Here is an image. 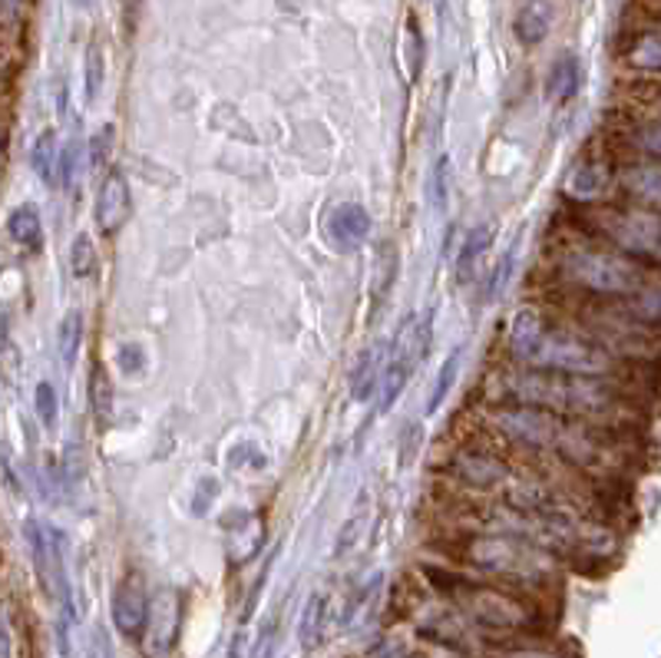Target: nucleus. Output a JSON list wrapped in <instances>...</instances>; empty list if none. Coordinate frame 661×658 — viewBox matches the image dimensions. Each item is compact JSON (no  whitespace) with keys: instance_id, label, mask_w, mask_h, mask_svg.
<instances>
[{"instance_id":"nucleus-1","label":"nucleus","mask_w":661,"mask_h":658,"mask_svg":"<svg viewBox=\"0 0 661 658\" xmlns=\"http://www.w3.org/2000/svg\"><path fill=\"white\" fill-rule=\"evenodd\" d=\"M509 354L526 371H546L562 378H606L612 354L569 325L549 321L536 308H519L509 325Z\"/></svg>"},{"instance_id":"nucleus-2","label":"nucleus","mask_w":661,"mask_h":658,"mask_svg":"<svg viewBox=\"0 0 661 658\" xmlns=\"http://www.w3.org/2000/svg\"><path fill=\"white\" fill-rule=\"evenodd\" d=\"M556 265H559V275L579 288V291H589V295H599V298H629V295H639L642 288H649V278H645V265L596 241V238H576V241H566L556 255Z\"/></svg>"},{"instance_id":"nucleus-3","label":"nucleus","mask_w":661,"mask_h":658,"mask_svg":"<svg viewBox=\"0 0 661 658\" xmlns=\"http://www.w3.org/2000/svg\"><path fill=\"white\" fill-rule=\"evenodd\" d=\"M463 556L479 573L496 576L513 586H543L556 573V563L546 549H539L536 543H529L516 533H503V530L469 536L463 546Z\"/></svg>"},{"instance_id":"nucleus-4","label":"nucleus","mask_w":661,"mask_h":658,"mask_svg":"<svg viewBox=\"0 0 661 658\" xmlns=\"http://www.w3.org/2000/svg\"><path fill=\"white\" fill-rule=\"evenodd\" d=\"M589 238L642 261L659 265L661 255V219L655 209L645 206H599L586 213Z\"/></svg>"},{"instance_id":"nucleus-5","label":"nucleus","mask_w":661,"mask_h":658,"mask_svg":"<svg viewBox=\"0 0 661 658\" xmlns=\"http://www.w3.org/2000/svg\"><path fill=\"white\" fill-rule=\"evenodd\" d=\"M431 328H434V315H407L397 331L394 341L388 345L384 354V374H381V411H391L394 401L401 398V391L407 388L411 374L417 371V364L424 361V354L431 351Z\"/></svg>"},{"instance_id":"nucleus-6","label":"nucleus","mask_w":661,"mask_h":658,"mask_svg":"<svg viewBox=\"0 0 661 658\" xmlns=\"http://www.w3.org/2000/svg\"><path fill=\"white\" fill-rule=\"evenodd\" d=\"M453 599L466 613V619L486 633H526L533 626V613L503 589L489 586H453Z\"/></svg>"},{"instance_id":"nucleus-7","label":"nucleus","mask_w":661,"mask_h":658,"mask_svg":"<svg viewBox=\"0 0 661 658\" xmlns=\"http://www.w3.org/2000/svg\"><path fill=\"white\" fill-rule=\"evenodd\" d=\"M183 629V596L176 589H159L156 599H149L146 626H143V649L149 658H163L173 652Z\"/></svg>"},{"instance_id":"nucleus-8","label":"nucleus","mask_w":661,"mask_h":658,"mask_svg":"<svg viewBox=\"0 0 661 658\" xmlns=\"http://www.w3.org/2000/svg\"><path fill=\"white\" fill-rule=\"evenodd\" d=\"M453 473L463 486H469L476 493H496L509 480V466L496 453L479 450V446L459 450L453 456Z\"/></svg>"},{"instance_id":"nucleus-9","label":"nucleus","mask_w":661,"mask_h":658,"mask_svg":"<svg viewBox=\"0 0 661 658\" xmlns=\"http://www.w3.org/2000/svg\"><path fill=\"white\" fill-rule=\"evenodd\" d=\"M146 609H149V596L146 586L136 573H126L116 589H113V626L120 636L126 639H140L143 626H146Z\"/></svg>"},{"instance_id":"nucleus-10","label":"nucleus","mask_w":661,"mask_h":658,"mask_svg":"<svg viewBox=\"0 0 661 658\" xmlns=\"http://www.w3.org/2000/svg\"><path fill=\"white\" fill-rule=\"evenodd\" d=\"M133 216V196H130V183L120 169H110L100 193H96V225L106 235H116Z\"/></svg>"},{"instance_id":"nucleus-11","label":"nucleus","mask_w":661,"mask_h":658,"mask_svg":"<svg viewBox=\"0 0 661 658\" xmlns=\"http://www.w3.org/2000/svg\"><path fill=\"white\" fill-rule=\"evenodd\" d=\"M622 56L632 70L639 73H659L661 66V37H659V20H649L642 23L639 17V27L632 33H626L622 40Z\"/></svg>"},{"instance_id":"nucleus-12","label":"nucleus","mask_w":661,"mask_h":658,"mask_svg":"<svg viewBox=\"0 0 661 658\" xmlns=\"http://www.w3.org/2000/svg\"><path fill=\"white\" fill-rule=\"evenodd\" d=\"M619 183L626 189V196L632 199V206H645L659 213L661 203V176L659 160H636L632 166H626L619 173Z\"/></svg>"},{"instance_id":"nucleus-13","label":"nucleus","mask_w":661,"mask_h":658,"mask_svg":"<svg viewBox=\"0 0 661 658\" xmlns=\"http://www.w3.org/2000/svg\"><path fill=\"white\" fill-rule=\"evenodd\" d=\"M609 186H612L609 166L599 163V160H592V156L579 160V163L569 169V176H566V193H569L576 203H586V206L596 203V199H602V196L609 193Z\"/></svg>"},{"instance_id":"nucleus-14","label":"nucleus","mask_w":661,"mask_h":658,"mask_svg":"<svg viewBox=\"0 0 661 658\" xmlns=\"http://www.w3.org/2000/svg\"><path fill=\"white\" fill-rule=\"evenodd\" d=\"M328 235L338 248H358L371 235V216L358 203H344L331 213L328 219Z\"/></svg>"},{"instance_id":"nucleus-15","label":"nucleus","mask_w":661,"mask_h":658,"mask_svg":"<svg viewBox=\"0 0 661 658\" xmlns=\"http://www.w3.org/2000/svg\"><path fill=\"white\" fill-rule=\"evenodd\" d=\"M493 238H496V225H493V222H483V225H476V228L466 235V241H463V248H459V255H456V261H453L456 285H469V278H473L479 258L486 255V248L493 245Z\"/></svg>"},{"instance_id":"nucleus-16","label":"nucleus","mask_w":661,"mask_h":658,"mask_svg":"<svg viewBox=\"0 0 661 658\" xmlns=\"http://www.w3.org/2000/svg\"><path fill=\"white\" fill-rule=\"evenodd\" d=\"M397 275H401V251H397V241H394V238H384V241L378 245L374 268H371V281H374V301H378V305H381V301L391 295V288H394Z\"/></svg>"},{"instance_id":"nucleus-17","label":"nucleus","mask_w":661,"mask_h":658,"mask_svg":"<svg viewBox=\"0 0 661 658\" xmlns=\"http://www.w3.org/2000/svg\"><path fill=\"white\" fill-rule=\"evenodd\" d=\"M579 83H582V66L576 56H562L552 63L549 76H546V96L549 103H569L576 93H579Z\"/></svg>"},{"instance_id":"nucleus-18","label":"nucleus","mask_w":661,"mask_h":658,"mask_svg":"<svg viewBox=\"0 0 661 658\" xmlns=\"http://www.w3.org/2000/svg\"><path fill=\"white\" fill-rule=\"evenodd\" d=\"M549 27H552L549 7H546V3H539V0H533V3H526V7H519V13H516V20H513V33H516V40H519V43H526V47L543 43V40H546V33H549Z\"/></svg>"},{"instance_id":"nucleus-19","label":"nucleus","mask_w":661,"mask_h":658,"mask_svg":"<svg viewBox=\"0 0 661 658\" xmlns=\"http://www.w3.org/2000/svg\"><path fill=\"white\" fill-rule=\"evenodd\" d=\"M421 629L427 636H434L443 646H453V649H466L469 646V629L450 613V609H431L424 619H421Z\"/></svg>"},{"instance_id":"nucleus-20","label":"nucleus","mask_w":661,"mask_h":658,"mask_svg":"<svg viewBox=\"0 0 661 658\" xmlns=\"http://www.w3.org/2000/svg\"><path fill=\"white\" fill-rule=\"evenodd\" d=\"M384 354H388V345H378L371 351L361 354L354 374H351V384H354V401H364L371 398V391L378 388L381 374H384Z\"/></svg>"},{"instance_id":"nucleus-21","label":"nucleus","mask_w":661,"mask_h":658,"mask_svg":"<svg viewBox=\"0 0 661 658\" xmlns=\"http://www.w3.org/2000/svg\"><path fill=\"white\" fill-rule=\"evenodd\" d=\"M7 232H10V238L17 241V245H23V248H40L43 245V222H40V213L33 209V206H20V209H13L10 213V219H7Z\"/></svg>"},{"instance_id":"nucleus-22","label":"nucleus","mask_w":661,"mask_h":658,"mask_svg":"<svg viewBox=\"0 0 661 658\" xmlns=\"http://www.w3.org/2000/svg\"><path fill=\"white\" fill-rule=\"evenodd\" d=\"M30 166L47 186H56V133L53 130H43L37 136V143L30 150Z\"/></svg>"},{"instance_id":"nucleus-23","label":"nucleus","mask_w":661,"mask_h":658,"mask_svg":"<svg viewBox=\"0 0 661 658\" xmlns=\"http://www.w3.org/2000/svg\"><path fill=\"white\" fill-rule=\"evenodd\" d=\"M70 268H73V278L80 281H93L100 275V255L86 232H80L70 245Z\"/></svg>"},{"instance_id":"nucleus-24","label":"nucleus","mask_w":661,"mask_h":658,"mask_svg":"<svg viewBox=\"0 0 661 658\" xmlns=\"http://www.w3.org/2000/svg\"><path fill=\"white\" fill-rule=\"evenodd\" d=\"M459 361H463V348H456V351H450V354L443 358L441 374H437L434 391H431V398H427V418H434L443 408V401L450 398V391H453V384H456V374H459Z\"/></svg>"},{"instance_id":"nucleus-25","label":"nucleus","mask_w":661,"mask_h":658,"mask_svg":"<svg viewBox=\"0 0 661 658\" xmlns=\"http://www.w3.org/2000/svg\"><path fill=\"white\" fill-rule=\"evenodd\" d=\"M56 345H60V358L66 368L76 364L80 358V348H83V315L80 311H70L63 321H60V331H56Z\"/></svg>"},{"instance_id":"nucleus-26","label":"nucleus","mask_w":661,"mask_h":658,"mask_svg":"<svg viewBox=\"0 0 661 658\" xmlns=\"http://www.w3.org/2000/svg\"><path fill=\"white\" fill-rule=\"evenodd\" d=\"M324 613H328V596L314 593V596L308 599V606H304L301 629H298L301 649H314V646H318V639H321V633H324Z\"/></svg>"},{"instance_id":"nucleus-27","label":"nucleus","mask_w":661,"mask_h":658,"mask_svg":"<svg viewBox=\"0 0 661 658\" xmlns=\"http://www.w3.org/2000/svg\"><path fill=\"white\" fill-rule=\"evenodd\" d=\"M90 408L96 414L100 424H110V414H113V388H110V374L103 364H93L90 371Z\"/></svg>"},{"instance_id":"nucleus-28","label":"nucleus","mask_w":661,"mask_h":658,"mask_svg":"<svg viewBox=\"0 0 661 658\" xmlns=\"http://www.w3.org/2000/svg\"><path fill=\"white\" fill-rule=\"evenodd\" d=\"M103 80H106V56H103V47L93 40L86 47V60H83V93H86V100L100 96Z\"/></svg>"},{"instance_id":"nucleus-29","label":"nucleus","mask_w":661,"mask_h":658,"mask_svg":"<svg viewBox=\"0 0 661 658\" xmlns=\"http://www.w3.org/2000/svg\"><path fill=\"white\" fill-rule=\"evenodd\" d=\"M368 516H371V496H368V490H361L358 506H354L351 520L344 523V530H341V536H338V549H334V556H344V553L358 543V536H361V533H364V526H368Z\"/></svg>"},{"instance_id":"nucleus-30","label":"nucleus","mask_w":661,"mask_h":658,"mask_svg":"<svg viewBox=\"0 0 661 658\" xmlns=\"http://www.w3.org/2000/svg\"><path fill=\"white\" fill-rule=\"evenodd\" d=\"M33 404H37V414H40V424H43V428H53V424H56V414H60V404H56V391H53L50 381H40V384H37Z\"/></svg>"},{"instance_id":"nucleus-31","label":"nucleus","mask_w":661,"mask_h":658,"mask_svg":"<svg viewBox=\"0 0 661 658\" xmlns=\"http://www.w3.org/2000/svg\"><path fill=\"white\" fill-rule=\"evenodd\" d=\"M431 199H434L437 209H443L446 199H450V156H441L437 166H434V176H431Z\"/></svg>"},{"instance_id":"nucleus-32","label":"nucleus","mask_w":661,"mask_h":658,"mask_svg":"<svg viewBox=\"0 0 661 658\" xmlns=\"http://www.w3.org/2000/svg\"><path fill=\"white\" fill-rule=\"evenodd\" d=\"M421 440H424V428L421 424H407L404 438H401V450H397V463L401 466H411L417 450H421Z\"/></svg>"},{"instance_id":"nucleus-33","label":"nucleus","mask_w":661,"mask_h":658,"mask_svg":"<svg viewBox=\"0 0 661 658\" xmlns=\"http://www.w3.org/2000/svg\"><path fill=\"white\" fill-rule=\"evenodd\" d=\"M368 658H411V646L401 636H384L371 646Z\"/></svg>"},{"instance_id":"nucleus-34","label":"nucleus","mask_w":661,"mask_h":658,"mask_svg":"<svg viewBox=\"0 0 661 658\" xmlns=\"http://www.w3.org/2000/svg\"><path fill=\"white\" fill-rule=\"evenodd\" d=\"M76 153H80V146H76V143H70V146H63V150H60V156H56V183H60V186H70V179H73V166H76Z\"/></svg>"},{"instance_id":"nucleus-35","label":"nucleus","mask_w":661,"mask_h":658,"mask_svg":"<svg viewBox=\"0 0 661 658\" xmlns=\"http://www.w3.org/2000/svg\"><path fill=\"white\" fill-rule=\"evenodd\" d=\"M110 140H113V130L103 126L93 140H90V150H93V166H103L106 163V153H110Z\"/></svg>"},{"instance_id":"nucleus-36","label":"nucleus","mask_w":661,"mask_h":658,"mask_svg":"<svg viewBox=\"0 0 661 658\" xmlns=\"http://www.w3.org/2000/svg\"><path fill=\"white\" fill-rule=\"evenodd\" d=\"M27 13V0H0V23L10 27V23H20Z\"/></svg>"},{"instance_id":"nucleus-37","label":"nucleus","mask_w":661,"mask_h":658,"mask_svg":"<svg viewBox=\"0 0 661 658\" xmlns=\"http://www.w3.org/2000/svg\"><path fill=\"white\" fill-rule=\"evenodd\" d=\"M120 361H123V371L133 374V371L143 368V351H140L136 345H123V348H120Z\"/></svg>"},{"instance_id":"nucleus-38","label":"nucleus","mask_w":661,"mask_h":658,"mask_svg":"<svg viewBox=\"0 0 661 658\" xmlns=\"http://www.w3.org/2000/svg\"><path fill=\"white\" fill-rule=\"evenodd\" d=\"M503 658H559V656H549V652H536V649H516V652H506Z\"/></svg>"},{"instance_id":"nucleus-39","label":"nucleus","mask_w":661,"mask_h":658,"mask_svg":"<svg viewBox=\"0 0 661 658\" xmlns=\"http://www.w3.org/2000/svg\"><path fill=\"white\" fill-rule=\"evenodd\" d=\"M0 146H3V143H0ZM0 156H3V150H0Z\"/></svg>"}]
</instances>
